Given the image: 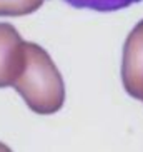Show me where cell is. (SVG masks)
Listing matches in <instances>:
<instances>
[{
    "instance_id": "6da1fadb",
    "label": "cell",
    "mask_w": 143,
    "mask_h": 152,
    "mask_svg": "<svg viewBox=\"0 0 143 152\" xmlns=\"http://www.w3.org/2000/svg\"><path fill=\"white\" fill-rule=\"evenodd\" d=\"M14 89L22 95L30 110L40 115L55 114L65 102L62 74L48 52L38 44L27 42V62Z\"/></svg>"
},
{
    "instance_id": "5b68a950",
    "label": "cell",
    "mask_w": 143,
    "mask_h": 152,
    "mask_svg": "<svg viewBox=\"0 0 143 152\" xmlns=\"http://www.w3.org/2000/svg\"><path fill=\"white\" fill-rule=\"evenodd\" d=\"M45 0H0V17H22L33 14Z\"/></svg>"
},
{
    "instance_id": "7a4b0ae2",
    "label": "cell",
    "mask_w": 143,
    "mask_h": 152,
    "mask_svg": "<svg viewBox=\"0 0 143 152\" xmlns=\"http://www.w3.org/2000/svg\"><path fill=\"white\" fill-rule=\"evenodd\" d=\"M27 62V42L10 23L0 22V89L14 87Z\"/></svg>"
},
{
    "instance_id": "277c9868",
    "label": "cell",
    "mask_w": 143,
    "mask_h": 152,
    "mask_svg": "<svg viewBox=\"0 0 143 152\" xmlns=\"http://www.w3.org/2000/svg\"><path fill=\"white\" fill-rule=\"evenodd\" d=\"M63 2L75 9H87L95 12H116L133 4H138L142 0H63Z\"/></svg>"
},
{
    "instance_id": "3957f363",
    "label": "cell",
    "mask_w": 143,
    "mask_h": 152,
    "mask_svg": "<svg viewBox=\"0 0 143 152\" xmlns=\"http://www.w3.org/2000/svg\"><path fill=\"white\" fill-rule=\"evenodd\" d=\"M121 80L130 97L143 100V20L135 25L125 42Z\"/></svg>"
},
{
    "instance_id": "8992f818",
    "label": "cell",
    "mask_w": 143,
    "mask_h": 152,
    "mask_svg": "<svg viewBox=\"0 0 143 152\" xmlns=\"http://www.w3.org/2000/svg\"><path fill=\"white\" fill-rule=\"evenodd\" d=\"M0 152H14V151H12L9 145H5L4 142H0Z\"/></svg>"
}]
</instances>
